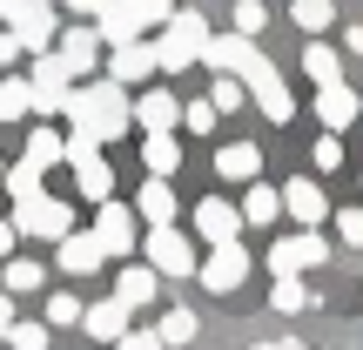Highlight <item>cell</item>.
Returning a JSON list of instances; mask_svg holds the SVG:
<instances>
[{"instance_id": "obj_11", "label": "cell", "mask_w": 363, "mask_h": 350, "mask_svg": "<svg viewBox=\"0 0 363 350\" xmlns=\"http://www.w3.org/2000/svg\"><path fill=\"white\" fill-rule=\"evenodd\" d=\"M195 276H202V290L229 297V290H242V276H249V249H242V243H222V249H208Z\"/></svg>"}, {"instance_id": "obj_17", "label": "cell", "mask_w": 363, "mask_h": 350, "mask_svg": "<svg viewBox=\"0 0 363 350\" xmlns=\"http://www.w3.org/2000/svg\"><path fill=\"white\" fill-rule=\"evenodd\" d=\"M283 216H296L303 229H316V222L330 216V195L316 189L310 175H296V182H283Z\"/></svg>"}, {"instance_id": "obj_44", "label": "cell", "mask_w": 363, "mask_h": 350, "mask_svg": "<svg viewBox=\"0 0 363 350\" xmlns=\"http://www.w3.org/2000/svg\"><path fill=\"white\" fill-rule=\"evenodd\" d=\"M13 243H21V229H13V216H0V263H13Z\"/></svg>"}, {"instance_id": "obj_34", "label": "cell", "mask_w": 363, "mask_h": 350, "mask_svg": "<svg viewBox=\"0 0 363 350\" xmlns=\"http://www.w3.org/2000/svg\"><path fill=\"white\" fill-rule=\"evenodd\" d=\"M208 102L229 115V108H242L249 102V81H235V75H216V88H208Z\"/></svg>"}, {"instance_id": "obj_47", "label": "cell", "mask_w": 363, "mask_h": 350, "mask_svg": "<svg viewBox=\"0 0 363 350\" xmlns=\"http://www.w3.org/2000/svg\"><path fill=\"white\" fill-rule=\"evenodd\" d=\"M13 54H21V40H13V27H7V21H0V67H7V61H13Z\"/></svg>"}, {"instance_id": "obj_23", "label": "cell", "mask_w": 363, "mask_h": 350, "mask_svg": "<svg viewBox=\"0 0 363 350\" xmlns=\"http://www.w3.org/2000/svg\"><path fill=\"white\" fill-rule=\"evenodd\" d=\"M216 175H222V182H256V175H262V148H256V142H229V148L216 155Z\"/></svg>"}, {"instance_id": "obj_49", "label": "cell", "mask_w": 363, "mask_h": 350, "mask_svg": "<svg viewBox=\"0 0 363 350\" xmlns=\"http://www.w3.org/2000/svg\"><path fill=\"white\" fill-rule=\"evenodd\" d=\"M256 350H289V344H256Z\"/></svg>"}, {"instance_id": "obj_2", "label": "cell", "mask_w": 363, "mask_h": 350, "mask_svg": "<svg viewBox=\"0 0 363 350\" xmlns=\"http://www.w3.org/2000/svg\"><path fill=\"white\" fill-rule=\"evenodd\" d=\"M67 169H74V189L88 195L94 209L115 202V169H108V155H101V135H88V128L67 135Z\"/></svg>"}, {"instance_id": "obj_10", "label": "cell", "mask_w": 363, "mask_h": 350, "mask_svg": "<svg viewBox=\"0 0 363 350\" xmlns=\"http://www.w3.org/2000/svg\"><path fill=\"white\" fill-rule=\"evenodd\" d=\"M135 222H142V216H135L128 202H101V209H94V236H101V249H108V256H135V249H142Z\"/></svg>"}, {"instance_id": "obj_37", "label": "cell", "mask_w": 363, "mask_h": 350, "mask_svg": "<svg viewBox=\"0 0 363 350\" xmlns=\"http://www.w3.org/2000/svg\"><path fill=\"white\" fill-rule=\"evenodd\" d=\"M13 350H54V324H13Z\"/></svg>"}, {"instance_id": "obj_4", "label": "cell", "mask_w": 363, "mask_h": 350, "mask_svg": "<svg viewBox=\"0 0 363 350\" xmlns=\"http://www.w3.org/2000/svg\"><path fill=\"white\" fill-rule=\"evenodd\" d=\"M27 81H34V115H67V102H74V67L61 61V54H34V67H27Z\"/></svg>"}, {"instance_id": "obj_1", "label": "cell", "mask_w": 363, "mask_h": 350, "mask_svg": "<svg viewBox=\"0 0 363 350\" xmlns=\"http://www.w3.org/2000/svg\"><path fill=\"white\" fill-rule=\"evenodd\" d=\"M67 121L88 128V135H101V142H121V135L135 128V102H128V88H121L115 75H101V81H88V88H74Z\"/></svg>"}, {"instance_id": "obj_39", "label": "cell", "mask_w": 363, "mask_h": 350, "mask_svg": "<svg viewBox=\"0 0 363 350\" xmlns=\"http://www.w3.org/2000/svg\"><path fill=\"white\" fill-rule=\"evenodd\" d=\"M81 317H88V303H81V297H67V290H61V297H48V324L54 330H61V324H81Z\"/></svg>"}, {"instance_id": "obj_26", "label": "cell", "mask_w": 363, "mask_h": 350, "mask_svg": "<svg viewBox=\"0 0 363 350\" xmlns=\"http://www.w3.org/2000/svg\"><path fill=\"white\" fill-rule=\"evenodd\" d=\"M27 162H40V169L67 162V135H61V128H48V121H34V128H27Z\"/></svg>"}, {"instance_id": "obj_27", "label": "cell", "mask_w": 363, "mask_h": 350, "mask_svg": "<svg viewBox=\"0 0 363 350\" xmlns=\"http://www.w3.org/2000/svg\"><path fill=\"white\" fill-rule=\"evenodd\" d=\"M142 169L148 175H175L182 169V142L175 135H142Z\"/></svg>"}, {"instance_id": "obj_13", "label": "cell", "mask_w": 363, "mask_h": 350, "mask_svg": "<svg viewBox=\"0 0 363 350\" xmlns=\"http://www.w3.org/2000/svg\"><path fill=\"white\" fill-rule=\"evenodd\" d=\"M108 75H115L121 88H135V81L162 75V54H155V40H128V48H108Z\"/></svg>"}, {"instance_id": "obj_50", "label": "cell", "mask_w": 363, "mask_h": 350, "mask_svg": "<svg viewBox=\"0 0 363 350\" xmlns=\"http://www.w3.org/2000/svg\"><path fill=\"white\" fill-rule=\"evenodd\" d=\"M0 189H7V162H0Z\"/></svg>"}, {"instance_id": "obj_32", "label": "cell", "mask_w": 363, "mask_h": 350, "mask_svg": "<svg viewBox=\"0 0 363 350\" xmlns=\"http://www.w3.org/2000/svg\"><path fill=\"white\" fill-rule=\"evenodd\" d=\"M27 290H40V263L34 256H13L7 263V297H27Z\"/></svg>"}, {"instance_id": "obj_15", "label": "cell", "mask_w": 363, "mask_h": 350, "mask_svg": "<svg viewBox=\"0 0 363 350\" xmlns=\"http://www.w3.org/2000/svg\"><path fill=\"white\" fill-rule=\"evenodd\" d=\"M135 128H142V135H175L182 128V102H175L169 88L135 94Z\"/></svg>"}, {"instance_id": "obj_31", "label": "cell", "mask_w": 363, "mask_h": 350, "mask_svg": "<svg viewBox=\"0 0 363 350\" xmlns=\"http://www.w3.org/2000/svg\"><path fill=\"white\" fill-rule=\"evenodd\" d=\"M289 21H296V27H303V34H310V40H316V34H323V27H330V21H337V7H330V0H296V7H289Z\"/></svg>"}, {"instance_id": "obj_40", "label": "cell", "mask_w": 363, "mask_h": 350, "mask_svg": "<svg viewBox=\"0 0 363 350\" xmlns=\"http://www.w3.org/2000/svg\"><path fill=\"white\" fill-rule=\"evenodd\" d=\"M310 155H316V169H323V175H330V169H343V142H337L330 128L316 135V148H310Z\"/></svg>"}, {"instance_id": "obj_6", "label": "cell", "mask_w": 363, "mask_h": 350, "mask_svg": "<svg viewBox=\"0 0 363 350\" xmlns=\"http://www.w3.org/2000/svg\"><path fill=\"white\" fill-rule=\"evenodd\" d=\"M7 27H13V40H21L27 54H48L54 40H61V13H54V0H13Z\"/></svg>"}, {"instance_id": "obj_9", "label": "cell", "mask_w": 363, "mask_h": 350, "mask_svg": "<svg viewBox=\"0 0 363 350\" xmlns=\"http://www.w3.org/2000/svg\"><path fill=\"white\" fill-rule=\"evenodd\" d=\"M316 263H330V243L316 229H296V236H283V243L269 249V270L276 276H303V270H316Z\"/></svg>"}, {"instance_id": "obj_8", "label": "cell", "mask_w": 363, "mask_h": 350, "mask_svg": "<svg viewBox=\"0 0 363 350\" xmlns=\"http://www.w3.org/2000/svg\"><path fill=\"white\" fill-rule=\"evenodd\" d=\"M242 202H222V195H202L195 202V236H202L208 249H222V243H242Z\"/></svg>"}, {"instance_id": "obj_41", "label": "cell", "mask_w": 363, "mask_h": 350, "mask_svg": "<svg viewBox=\"0 0 363 350\" xmlns=\"http://www.w3.org/2000/svg\"><path fill=\"white\" fill-rule=\"evenodd\" d=\"M337 236L350 249H363V209H337Z\"/></svg>"}, {"instance_id": "obj_14", "label": "cell", "mask_w": 363, "mask_h": 350, "mask_svg": "<svg viewBox=\"0 0 363 350\" xmlns=\"http://www.w3.org/2000/svg\"><path fill=\"white\" fill-rule=\"evenodd\" d=\"M256 54H262L256 40H249V34H235V27H229V34H216V40H208V48H202V61L216 67V75H235V81H242Z\"/></svg>"}, {"instance_id": "obj_36", "label": "cell", "mask_w": 363, "mask_h": 350, "mask_svg": "<svg viewBox=\"0 0 363 350\" xmlns=\"http://www.w3.org/2000/svg\"><path fill=\"white\" fill-rule=\"evenodd\" d=\"M262 27H269V7H262V0H235V34H249V40H256Z\"/></svg>"}, {"instance_id": "obj_3", "label": "cell", "mask_w": 363, "mask_h": 350, "mask_svg": "<svg viewBox=\"0 0 363 350\" xmlns=\"http://www.w3.org/2000/svg\"><path fill=\"white\" fill-rule=\"evenodd\" d=\"M208 21L195 7H175V21L162 27V40H155V54H162V75H182V67H195L202 61V48H208Z\"/></svg>"}, {"instance_id": "obj_30", "label": "cell", "mask_w": 363, "mask_h": 350, "mask_svg": "<svg viewBox=\"0 0 363 350\" xmlns=\"http://www.w3.org/2000/svg\"><path fill=\"white\" fill-rule=\"evenodd\" d=\"M40 175H48V169H40V162H13V169H7V195H13V202H34V195H40Z\"/></svg>"}, {"instance_id": "obj_5", "label": "cell", "mask_w": 363, "mask_h": 350, "mask_svg": "<svg viewBox=\"0 0 363 350\" xmlns=\"http://www.w3.org/2000/svg\"><path fill=\"white\" fill-rule=\"evenodd\" d=\"M13 229L34 236V243H67L74 236V209L54 202V195H34V202H13Z\"/></svg>"}, {"instance_id": "obj_48", "label": "cell", "mask_w": 363, "mask_h": 350, "mask_svg": "<svg viewBox=\"0 0 363 350\" xmlns=\"http://www.w3.org/2000/svg\"><path fill=\"white\" fill-rule=\"evenodd\" d=\"M343 48H350V54H363V27H350V34H343Z\"/></svg>"}, {"instance_id": "obj_16", "label": "cell", "mask_w": 363, "mask_h": 350, "mask_svg": "<svg viewBox=\"0 0 363 350\" xmlns=\"http://www.w3.org/2000/svg\"><path fill=\"white\" fill-rule=\"evenodd\" d=\"M54 263H61L67 276H94V270L108 263V249H101V236H94V229H74L61 249H54Z\"/></svg>"}, {"instance_id": "obj_22", "label": "cell", "mask_w": 363, "mask_h": 350, "mask_svg": "<svg viewBox=\"0 0 363 350\" xmlns=\"http://www.w3.org/2000/svg\"><path fill=\"white\" fill-rule=\"evenodd\" d=\"M135 216H142L148 229L175 222V189H169V175H148V182H142V195H135Z\"/></svg>"}, {"instance_id": "obj_20", "label": "cell", "mask_w": 363, "mask_h": 350, "mask_svg": "<svg viewBox=\"0 0 363 350\" xmlns=\"http://www.w3.org/2000/svg\"><path fill=\"white\" fill-rule=\"evenodd\" d=\"M94 27H101V40H108V48H128V40H148V21H142V7H135V0H115V7H108V13H101Z\"/></svg>"}, {"instance_id": "obj_24", "label": "cell", "mask_w": 363, "mask_h": 350, "mask_svg": "<svg viewBox=\"0 0 363 350\" xmlns=\"http://www.w3.org/2000/svg\"><path fill=\"white\" fill-rule=\"evenodd\" d=\"M249 102H256V108H262L269 121H289V115H296V94L283 88V75H262L256 88H249Z\"/></svg>"}, {"instance_id": "obj_25", "label": "cell", "mask_w": 363, "mask_h": 350, "mask_svg": "<svg viewBox=\"0 0 363 350\" xmlns=\"http://www.w3.org/2000/svg\"><path fill=\"white\" fill-rule=\"evenodd\" d=\"M276 216H283V189H262V182H249V195H242V222H249V229H269Z\"/></svg>"}, {"instance_id": "obj_7", "label": "cell", "mask_w": 363, "mask_h": 350, "mask_svg": "<svg viewBox=\"0 0 363 350\" xmlns=\"http://www.w3.org/2000/svg\"><path fill=\"white\" fill-rule=\"evenodd\" d=\"M142 256L155 263L162 276H195V270H202V256H195V243H189L182 229H175V222H162V229H148Z\"/></svg>"}, {"instance_id": "obj_42", "label": "cell", "mask_w": 363, "mask_h": 350, "mask_svg": "<svg viewBox=\"0 0 363 350\" xmlns=\"http://www.w3.org/2000/svg\"><path fill=\"white\" fill-rule=\"evenodd\" d=\"M135 7H142L148 27H169V21H175V0H135Z\"/></svg>"}, {"instance_id": "obj_46", "label": "cell", "mask_w": 363, "mask_h": 350, "mask_svg": "<svg viewBox=\"0 0 363 350\" xmlns=\"http://www.w3.org/2000/svg\"><path fill=\"white\" fill-rule=\"evenodd\" d=\"M67 7H74V13H88V21H101V13L115 7V0H67Z\"/></svg>"}, {"instance_id": "obj_21", "label": "cell", "mask_w": 363, "mask_h": 350, "mask_svg": "<svg viewBox=\"0 0 363 350\" xmlns=\"http://www.w3.org/2000/svg\"><path fill=\"white\" fill-rule=\"evenodd\" d=\"M357 115H363L357 88H343V81H337V88H316V121H323L330 135H343V128H350Z\"/></svg>"}, {"instance_id": "obj_38", "label": "cell", "mask_w": 363, "mask_h": 350, "mask_svg": "<svg viewBox=\"0 0 363 350\" xmlns=\"http://www.w3.org/2000/svg\"><path fill=\"white\" fill-rule=\"evenodd\" d=\"M216 115H222L216 102H182V128H189V135H208V128H216Z\"/></svg>"}, {"instance_id": "obj_28", "label": "cell", "mask_w": 363, "mask_h": 350, "mask_svg": "<svg viewBox=\"0 0 363 350\" xmlns=\"http://www.w3.org/2000/svg\"><path fill=\"white\" fill-rule=\"evenodd\" d=\"M303 75H310L316 88H337V81H343V61H337V48L310 40V48H303Z\"/></svg>"}, {"instance_id": "obj_33", "label": "cell", "mask_w": 363, "mask_h": 350, "mask_svg": "<svg viewBox=\"0 0 363 350\" xmlns=\"http://www.w3.org/2000/svg\"><path fill=\"white\" fill-rule=\"evenodd\" d=\"M269 303H276V310H310V290H303V276H276Z\"/></svg>"}, {"instance_id": "obj_29", "label": "cell", "mask_w": 363, "mask_h": 350, "mask_svg": "<svg viewBox=\"0 0 363 350\" xmlns=\"http://www.w3.org/2000/svg\"><path fill=\"white\" fill-rule=\"evenodd\" d=\"M27 115H34V81L7 75V81H0V121H27Z\"/></svg>"}, {"instance_id": "obj_12", "label": "cell", "mask_w": 363, "mask_h": 350, "mask_svg": "<svg viewBox=\"0 0 363 350\" xmlns=\"http://www.w3.org/2000/svg\"><path fill=\"white\" fill-rule=\"evenodd\" d=\"M54 54H61V61L74 67V81H81V75H94V61L108 54V40H101V27H94V21H88V27H61Z\"/></svg>"}, {"instance_id": "obj_52", "label": "cell", "mask_w": 363, "mask_h": 350, "mask_svg": "<svg viewBox=\"0 0 363 350\" xmlns=\"http://www.w3.org/2000/svg\"><path fill=\"white\" fill-rule=\"evenodd\" d=\"M289 350H303V344H289Z\"/></svg>"}, {"instance_id": "obj_43", "label": "cell", "mask_w": 363, "mask_h": 350, "mask_svg": "<svg viewBox=\"0 0 363 350\" xmlns=\"http://www.w3.org/2000/svg\"><path fill=\"white\" fill-rule=\"evenodd\" d=\"M115 350H169V344H162V330H128Z\"/></svg>"}, {"instance_id": "obj_19", "label": "cell", "mask_w": 363, "mask_h": 350, "mask_svg": "<svg viewBox=\"0 0 363 350\" xmlns=\"http://www.w3.org/2000/svg\"><path fill=\"white\" fill-rule=\"evenodd\" d=\"M128 303L121 297H101V303H88V317H81V330H88V337H101V344H121L128 337Z\"/></svg>"}, {"instance_id": "obj_35", "label": "cell", "mask_w": 363, "mask_h": 350, "mask_svg": "<svg viewBox=\"0 0 363 350\" xmlns=\"http://www.w3.org/2000/svg\"><path fill=\"white\" fill-rule=\"evenodd\" d=\"M155 330H162V344H195V310H169Z\"/></svg>"}, {"instance_id": "obj_51", "label": "cell", "mask_w": 363, "mask_h": 350, "mask_svg": "<svg viewBox=\"0 0 363 350\" xmlns=\"http://www.w3.org/2000/svg\"><path fill=\"white\" fill-rule=\"evenodd\" d=\"M7 7H13V0H0V21H7Z\"/></svg>"}, {"instance_id": "obj_18", "label": "cell", "mask_w": 363, "mask_h": 350, "mask_svg": "<svg viewBox=\"0 0 363 350\" xmlns=\"http://www.w3.org/2000/svg\"><path fill=\"white\" fill-rule=\"evenodd\" d=\"M115 297L128 303V310L155 303V297H162V270H155V263H121V276H115Z\"/></svg>"}, {"instance_id": "obj_45", "label": "cell", "mask_w": 363, "mask_h": 350, "mask_svg": "<svg viewBox=\"0 0 363 350\" xmlns=\"http://www.w3.org/2000/svg\"><path fill=\"white\" fill-rule=\"evenodd\" d=\"M13 324H21V317H13V297H7V290H0V344L13 337Z\"/></svg>"}]
</instances>
